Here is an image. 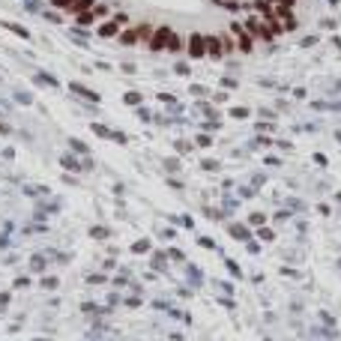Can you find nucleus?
Returning <instances> with one entry per match:
<instances>
[{"mask_svg":"<svg viewBox=\"0 0 341 341\" xmlns=\"http://www.w3.org/2000/svg\"><path fill=\"white\" fill-rule=\"evenodd\" d=\"M168 36H171V30H168V27H159V30L153 33V48H165Z\"/></svg>","mask_w":341,"mask_h":341,"instance_id":"nucleus-4","label":"nucleus"},{"mask_svg":"<svg viewBox=\"0 0 341 341\" xmlns=\"http://www.w3.org/2000/svg\"><path fill=\"white\" fill-rule=\"evenodd\" d=\"M231 36L240 42V48H243V51H251V39H254V36L246 30V24H231Z\"/></svg>","mask_w":341,"mask_h":341,"instance_id":"nucleus-2","label":"nucleus"},{"mask_svg":"<svg viewBox=\"0 0 341 341\" xmlns=\"http://www.w3.org/2000/svg\"><path fill=\"white\" fill-rule=\"evenodd\" d=\"M105 15H108V6H105V3H93L90 9L78 12V24H93V21H99V18H105Z\"/></svg>","mask_w":341,"mask_h":341,"instance_id":"nucleus-1","label":"nucleus"},{"mask_svg":"<svg viewBox=\"0 0 341 341\" xmlns=\"http://www.w3.org/2000/svg\"><path fill=\"white\" fill-rule=\"evenodd\" d=\"M207 51H210V57H221V48H218L216 36H207Z\"/></svg>","mask_w":341,"mask_h":341,"instance_id":"nucleus-5","label":"nucleus"},{"mask_svg":"<svg viewBox=\"0 0 341 341\" xmlns=\"http://www.w3.org/2000/svg\"><path fill=\"white\" fill-rule=\"evenodd\" d=\"M120 21H123V18H111V21H102V24H99V36H105V39H111V36H117V30H120Z\"/></svg>","mask_w":341,"mask_h":341,"instance_id":"nucleus-3","label":"nucleus"}]
</instances>
